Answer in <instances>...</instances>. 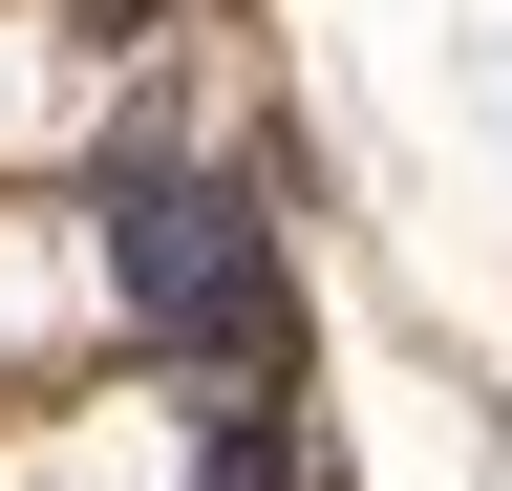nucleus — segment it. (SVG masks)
<instances>
[{
	"mask_svg": "<svg viewBox=\"0 0 512 491\" xmlns=\"http://www.w3.org/2000/svg\"><path fill=\"white\" fill-rule=\"evenodd\" d=\"M107 299H128V342L192 363V406H256L299 363V278H278V214L235 193V171H192V150H107Z\"/></svg>",
	"mask_w": 512,
	"mask_h": 491,
	"instance_id": "obj_1",
	"label": "nucleus"
},
{
	"mask_svg": "<svg viewBox=\"0 0 512 491\" xmlns=\"http://www.w3.org/2000/svg\"><path fill=\"white\" fill-rule=\"evenodd\" d=\"M86 22H107V43H128V22H171V0H86Z\"/></svg>",
	"mask_w": 512,
	"mask_h": 491,
	"instance_id": "obj_2",
	"label": "nucleus"
}]
</instances>
